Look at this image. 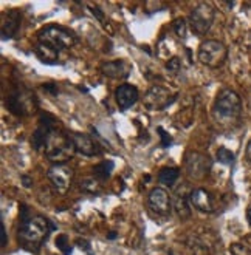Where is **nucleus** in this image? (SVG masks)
<instances>
[{
    "label": "nucleus",
    "instance_id": "obj_16",
    "mask_svg": "<svg viewBox=\"0 0 251 255\" xmlns=\"http://www.w3.org/2000/svg\"><path fill=\"white\" fill-rule=\"evenodd\" d=\"M20 22H22L20 11H17V9L9 11L2 22V39L6 40V39H12L14 36H16L19 31Z\"/></svg>",
    "mask_w": 251,
    "mask_h": 255
},
{
    "label": "nucleus",
    "instance_id": "obj_18",
    "mask_svg": "<svg viewBox=\"0 0 251 255\" xmlns=\"http://www.w3.org/2000/svg\"><path fill=\"white\" fill-rule=\"evenodd\" d=\"M189 200H186L183 195H175L172 197V207L175 214L179 215L182 220H186L191 217V209H189Z\"/></svg>",
    "mask_w": 251,
    "mask_h": 255
},
{
    "label": "nucleus",
    "instance_id": "obj_30",
    "mask_svg": "<svg viewBox=\"0 0 251 255\" xmlns=\"http://www.w3.org/2000/svg\"><path fill=\"white\" fill-rule=\"evenodd\" d=\"M42 87H43V90H47V92H50V93H53V95L57 93V87H56L54 84H43Z\"/></svg>",
    "mask_w": 251,
    "mask_h": 255
},
{
    "label": "nucleus",
    "instance_id": "obj_34",
    "mask_svg": "<svg viewBox=\"0 0 251 255\" xmlns=\"http://www.w3.org/2000/svg\"><path fill=\"white\" fill-rule=\"evenodd\" d=\"M106 237H107L109 240H115V238H116V232H109Z\"/></svg>",
    "mask_w": 251,
    "mask_h": 255
},
{
    "label": "nucleus",
    "instance_id": "obj_2",
    "mask_svg": "<svg viewBox=\"0 0 251 255\" xmlns=\"http://www.w3.org/2000/svg\"><path fill=\"white\" fill-rule=\"evenodd\" d=\"M242 113V101L241 96L231 88H222L219 92L214 106L213 115L219 124H233L241 118Z\"/></svg>",
    "mask_w": 251,
    "mask_h": 255
},
{
    "label": "nucleus",
    "instance_id": "obj_28",
    "mask_svg": "<svg viewBox=\"0 0 251 255\" xmlns=\"http://www.w3.org/2000/svg\"><path fill=\"white\" fill-rule=\"evenodd\" d=\"M76 245L79 246V249H81V251L87 252L88 255H93V254H92V251H90V243H88L87 240H84V238H78Z\"/></svg>",
    "mask_w": 251,
    "mask_h": 255
},
{
    "label": "nucleus",
    "instance_id": "obj_4",
    "mask_svg": "<svg viewBox=\"0 0 251 255\" xmlns=\"http://www.w3.org/2000/svg\"><path fill=\"white\" fill-rule=\"evenodd\" d=\"M73 152H75V147H73L70 136H64L57 131V128L53 130L45 145L47 158L56 164H64L71 158Z\"/></svg>",
    "mask_w": 251,
    "mask_h": 255
},
{
    "label": "nucleus",
    "instance_id": "obj_27",
    "mask_svg": "<svg viewBox=\"0 0 251 255\" xmlns=\"http://www.w3.org/2000/svg\"><path fill=\"white\" fill-rule=\"evenodd\" d=\"M180 65H182V62H180V57L174 56L172 59H169V61H168V64H166V68H168L169 71H179Z\"/></svg>",
    "mask_w": 251,
    "mask_h": 255
},
{
    "label": "nucleus",
    "instance_id": "obj_11",
    "mask_svg": "<svg viewBox=\"0 0 251 255\" xmlns=\"http://www.w3.org/2000/svg\"><path fill=\"white\" fill-rule=\"evenodd\" d=\"M147 204H149V209L154 214L168 215L171 204H172V200L169 197L168 190L161 189V187H155L151 190L149 197H147Z\"/></svg>",
    "mask_w": 251,
    "mask_h": 255
},
{
    "label": "nucleus",
    "instance_id": "obj_23",
    "mask_svg": "<svg viewBox=\"0 0 251 255\" xmlns=\"http://www.w3.org/2000/svg\"><path fill=\"white\" fill-rule=\"evenodd\" d=\"M56 246L64 255H71V245H70V240L65 234H61L56 237Z\"/></svg>",
    "mask_w": 251,
    "mask_h": 255
},
{
    "label": "nucleus",
    "instance_id": "obj_19",
    "mask_svg": "<svg viewBox=\"0 0 251 255\" xmlns=\"http://www.w3.org/2000/svg\"><path fill=\"white\" fill-rule=\"evenodd\" d=\"M113 169H115L113 161H102L93 167V176L98 179V181H106V179L110 178Z\"/></svg>",
    "mask_w": 251,
    "mask_h": 255
},
{
    "label": "nucleus",
    "instance_id": "obj_1",
    "mask_svg": "<svg viewBox=\"0 0 251 255\" xmlns=\"http://www.w3.org/2000/svg\"><path fill=\"white\" fill-rule=\"evenodd\" d=\"M56 229L54 224L42 215H31L29 218L20 221L19 228V243L25 249H37L48 235Z\"/></svg>",
    "mask_w": 251,
    "mask_h": 255
},
{
    "label": "nucleus",
    "instance_id": "obj_20",
    "mask_svg": "<svg viewBox=\"0 0 251 255\" xmlns=\"http://www.w3.org/2000/svg\"><path fill=\"white\" fill-rule=\"evenodd\" d=\"M179 176H180V170L177 167H165L158 173V181L165 186H174Z\"/></svg>",
    "mask_w": 251,
    "mask_h": 255
},
{
    "label": "nucleus",
    "instance_id": "obj_7",
    "mask_svg": "<svg viewBox=\"0 0 251 255\" xmlns=\"http://www.w3.org/2000/svg\"><path fill=\"white\" fill-rule=\"evenodd\" d=\"M214 17H216V11H214L213 5H210V3L197 5L189 16L191 31L197 36H205L210 31V28L214 22Z\"/></svg>",
    "mask_w": 251,
    "mask_h": 255
},
{
    "label": "nucleus",
    "instance_id": "obj_32",
    "mask_svg": "<svg viewBox=\"0 0 251 255\" xmlns=\"http://www.w3.org/2000/svg\"><path fill=\"white\" fill-rule=\"evenodd\" d=\"M245 156H247V159L251 162V139L248 141V144H247V150H245Z\"/></svg>",
    "mask_w": 251,
    "mask_h": 255
},
{
    "label": "nucleus",
    "instance_id": "obj_31",
    "mask_svg": "<svg viewBox=\"0 0 251 255\" xmlns=\"http://www.w3.org/2000/svg\"><path fill=\"white\" fill-rule=\"evenodd\" d=\"M20 179H22V183H23V186H25V187H31V186H33V179L29 178L28 175H22V176H20Z\"/></svg>",
    "mask_w": 251,
    "mask_h": 255
},
{
    "label": "nucleus",
    "instance_id": "obj_22",
    "mask_svg": "<svg viewBox=\"0 0 251 255\" xmlns=\"http://www.w3.org/2000/svg\"><path fill=\"white\" fill-rule=\"evenodd\" d=\"M217 161L220 164H225V166H231L234 162V153L231 150H228L227 147H220L217 150Z\"/></svg>",
    "mask_w": 251,
    "mask_h": 255
},
{
    "label": "nucleus",
    "instance_id": "obj_12",
    "mask_svg": "<svg viewBox=\"0 0 251 255\" xmlns=\"http://www.w3.org/2000/svg\"><path fill=\"white\" fill-rule=\"evenodd\" d=\"M70 139L73 142V147H75L76 152L85 155V156H96L99 155L102 150L99 147V144L88 134L84 133H71Z\"/></svg>",
    "mask_w": 251,
    "mask_h": 255
},
{
    "label": "nucleus",
    "instance_id": "obj_29",
    "mask_svg": "<svg viewBox=\"0 0 251 255\" xmlns=\"http://www.w3.org/2000/svg\"><path fill=\"white\" fill-rule=\"evenodd\" d=\"M88 8H90V9L93 11L92 14H93V16H96V17H98V20L104 22V16H102V11H101L98 6H88Z\"/></svg>",
    "mask_w": 251,
    "mask_h": 255
},
{
    "label": "nucleus",
    "instance_id": "obj_25",
    "mask_svg": "<svg viewBox=\"0 0 251 255\" xmlns=\"http://www.w3.org/2000/svg\"><path fill=\"white\" fill-rule=\"evenodd\" d=\"M230 252H231L233 255H251L250 249H248L247 246L241 245V243H233V245L230 246Z\"/></svg>",
    "mask_w": 251,
    "mask_h": 255
},
{
    "label": "nucleus",
    "instance_id": "obj_9",
    "mask_svg": "<svg viewBox=\"0 0 251 255\" xmlns=\"http://www.w3.org/2000/svg\"><path fill=\"white\" fill-rule=\"evenodd\" d=\"M174 98H175V95L171 93V90L161 87V85H155L146 93L144 106L149 110H163L169 106V104H172Z\"/></svg>",
    "mask_w": 251,
    "mask_h": 255
},
{
    "label": "nucleus",
    "instance_id": "obj_24",
    "mask_svg": "<svg viewBox=\"0 0 251 255\" xmlns=\"http://www.w3.org/2000/svg\"><path fill=\"white\" fill-rule=\"evenodd\" d=\"M172 28H174V31H175V34L179 36V37H185L186 36V20L185 19H175L174 22H172Z\"/></svg>",
    "mask_w": 251,
    "mask_h": 255
},
{
    "label": "nucleus",
    "instance_id": "obj_15",
    "mask_svg": "<svg viewBox=\"0 0 251 255\" xmlns=\"http://www.w3.org/2000/svg\"><path fill=\"white\" fill-rule=\"evenodd\" d=\"M189 203L196 211L202 214H211L213 212V198L211 193L205 189H194L189 193Z\"/></svg>",
    "mask_w": 251,
    "mask_h": 255
},
{
    "label": "nucleus",
    "instance_id": "obj_10",
    "mask_svg": "<svg viewBox=\"0 0 251 255\" xmlns=\"http://www.w3.org/2000/svg\"><path fill=\"white\" fill-rule=\"evenodd\" d=\"M186 170L191 178L194 179H202L206 173H208L211 167V161L206 155H202L199 152H188L185 158Z\"/></svg>",
    "mask_w": 251,
    "mask_h": 255
},
{
    "label": "nucleus",
    "instance_id": "obj_26",
    "mask_svg": "<svg viewBox=\"0 0 251 255\" xmlns=\"http://www.w3.org/2000/svg\"><path fill=\"white\" fill-rule=\"evenodd\" d=\"M157 131L161 134V147H163V148H168L169 145H172V138H171V134H169L163 127H158Z\"/></svg>",
    "mask_w": 251,
    "mask_h": 255
},
{
    "label": "nucleus",
    "instance_id": "obj_13",
    "mask_svg": "<svg viewBox=\"0 0 251 255\" xmlns=\"http://www.w3.org/2000/svg\"><path fill=\"white\" fill-rule=\"evenodd\" d=\"M138 98H140L138 88L130 84H123L115 90V99H116L118 107L121 110H127L132 106H135Z\"/></svg>",
    "mask_w": 251,
    "mask_h": 255
},
{
    "label": "nucleus",
    "instance_id": "obj_35",
    "mask_svg": "<svg viewBox=\"0 0 251 255\" xmlns=\"http://www.w3.org/2000/svg\"><path fill=\"white\" fill-rule=\"evenodd\" d=\"M247 218H248V221H250V224H251V206L248 207V211H247Z\"/></svg>",
    "mask_w": 251,
    "mask_h": 255
},
{
    "label": "nucleus",
    "instance_id": "obj_17",
    "mask_svg": "<svg viewBox=\"0 0 251 255\" xmlns=\"http://www.w3.org/2000/svg\"><path fill=\"white\" fill-rule=\"evenodd\" d=\"M34 53L43 64H56L59 59V53L56 50L47 47V45H43V43H39V42L34 47Z\"/></svg>",
    "mask_w": 251,
    "mask_h": 255
},
{
    "label": "nucleus",
    "instance_id": "obj_3",
    "mask_svg": "<svg viewBox=\"0 0 251 255\" xmlns=\"http://www.w3.org/2000/svg\"><path fill=\"white\" fill-rule=\"evenodd\" d=\"M37 42L47 45V47L56 50L57 53H61L64 50L71 48L73 45H75L76 39L70 29L57 26V25H50L39 31Z\"/></svg>",
    "mask_w": 251,
    "mask_h": 255
},
{
    "label": "nucleus",
    "instance_id": "obj_14",
    "mask_svg": "<svg viewBox=\"0 0 251 255\" xmlns=\"http://www.w3.org/2000/svg\"><path fill=\"white\" fill-rule=\"evenodd\" d=\"M101 73L107 78L112 79H126L132 73V65L127 61H110V62H102Z\"/></svg>",
    "mask_w": 251,
    "mask_h": 255
},
{
    "label": "nucleus",
    "instance_id": "obj_33",
    "mask_svg": "<svg viewBox=\"0 0 251 255\" xmlns=\"http://www.w3.org/2000/svg\"><path fill=\"white\" fill-rule=\"evenodd\" d=\"M6 242H8V238H6V229H5V224H2V246H6Z\"/></svg>",
    "mask_w": 251,
    "mask_h": 255
},
{
    "label": "nucleus",
    "instance_id": "obj_6",
    "mask_svg": "<svg viewBox=\"0 0 251 255\" xmlns=\"http://www.w3.org/2000/svg\"><path fill=\"white\" fill-rule=\"evenodd\" d=\"M228 57V50L220 40H205L199 48V61L210 68L222 67Z\"/></svg>",
    "mask_w": 251,
    "mask_h": 255
},
{
    "label": "nucleus",
    "instance_id": "obj_5",
    "mask_svg": "<svg viewBox=\"0 0 251 255\" xmlns=\"http://www.w3.org/2000/svg\"><path fill=\"white\" fill-rule=\"evenodd\" d=\"M5 106L14 115L26 116V115H31L37 109V101L29 90L17 88L6 96Z\"/></svg>",
    "mask_w": 251,
    "mask_h": 255
},
{
    "label": "nucleus",
    "instance_id": "obj_8",
    "mask_svg": "<svg viewBox=\"0 0 251 255\" xmlns=\"http://www.w3.org/2000/svg\"><path fill=\"white\" fill-rule=\"evenodd\" d=\"M73 175H75V172H73V169L67 166V164H54L53 167L48 169V173H47L53 187L59 193H65L70 189Z\"/></svg>",
    "mask_w": 251,
    "mask_h": 255
},
{
    "label": "nucleus",
    "instance_id": "obj_21",
    "mask_svg": "<svg viewBox=\"0 0 251 255\" xmlns=\"http://www.w3.org/2000/svg\"><path fill=\"white\" fill-rule=\"evenodd\" d=\"M99 181L96 178H85L81 181V190L87 193H98L99 192Z\"/></svg>",
    "mask_w": 251,
    "mask_h": 255
}]
</instances>
